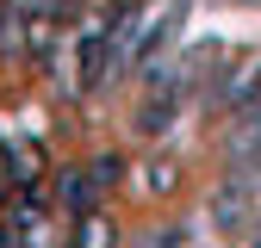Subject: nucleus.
I'll return each instance as SVG.
<instances>
[{
	"mask_svg": "<svg viewBox=\"0 0 261 248\" xmlns=\"http://www.w3.org/2000/svg\"><path fill=\"white\" fill-rule=\"evenodd\" d=\"M255 211H261V205H255V180H243V174H230V180L212 193V224H218V230H237V236H243Z\"/></svg>",
	"mask_w": 261,
	"mask_h": 248,
	"instance_id": "f257e3e1",
	"label": "nucleus"
},
{
	"mask_svg": "<svg viewBox=\"0 0 261 248\" xmlns=\"http://www.w3.org/2000/svg\"><path fill=\"white\" fill-rule=\"evenodd\" d=\"M168 186H174V168L155 162V168H149V193H168Z\"/></svg>",
	"mask_w": 261,
	"mask_h": 248,
	"instance_id": "423d86ee",
	"label": "nucleus"
},
{
	"mask_svg": "<svg viewBox=\"0 0 261 248\" xmlns=\"http://www.w3.org/2000/svg\"><path fill=\"white\" fill-rule=\"evenodd\" d=\"M93 205H100V186H93V174H87V168H69V174H62V211L81 217V211H93Z\"/></svg>",
	"mask_w": 261,
	"mask_h": 248,
	"instance_id": "7ed1b4c3",
	"label": "nucleus"
},
{
	"mask_svg": "<svg viewBox=\"0 0 261 248\" xmlns=\"http://www.w3.org/2000/svg\"><path fill=\"white\" fill-rule=\"evenodd\" d=\"M137 248H193V242H187V230H174V224H162V230L137 236Z\"/></svg>",
	"mask_w": 261,
	"mask_h": 248,
	"instance_id": "39448f33",
	"label": "nucleus"
},
{
	"mask_svg": "<svg viewBox=\"0 0 261 248\" xmlns=\"http://www.w3.org/2000/svg\"><path fill=\"white\" fill-rule=\"evenodd\" d=\"M218 106L230 112V118H249V112L261 106V62H243L237 75H224V87H218Z\"/></svg>",
	"mask_w": 261,
	"mask_h": 248,
	"instance_id": "f03ea898",
	"label": "nucleus"
},
{
	"mask_svg": "<svg viewBox=\"0 0 261 248\" xmlns=\"http://www.w3.org/2000/svg\"><path fill=\"white\" fill-rule=\"evenodd\" d=\"M243 236H249V248H261V211L249 217V230H243Z\"/></svg>",
	"mask_w": 261,
	"mask_h": 248,
	"instance_id": "0eeeda50",
	"label": "nucleus"
},
{
	"mask_svg": "<svg viewBox=\"0 0 261 248\" xmlns=\"http://www.w3.org/2000/svg\"><path fill=\"white\" fill-rule=\"evenodd\" d=\"M75 248H118V230H112V217L100 205L75 217Z\"/></svg>",
	"mask_w": 261,
	"mask_h": 248,
	"instance_id": "20e7f679",
	"label": "nucleus"
}]
</instances>
